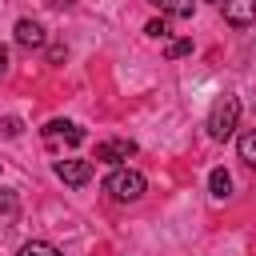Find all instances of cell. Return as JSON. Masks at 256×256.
<instances>
[{
    "instance_id": "obj_3",
    "label": "cell",
    "mask_w": 256,
    "mask_h": 256,
    "mask_svg": "<svg viewBox=\"0 0 256 256\" xmlns=\"http://www.w3.org/2000/svg\"><path fill=\"white\" fill-rule=\"evenodd\" d=\"M52 172L68 184V188H84L88 180H92V172H96V164L92 160H80V156H72V160H56L52 164Z\"/></svg>"
},
{
    "instance_id": "obj_17",
    "label": "cell",
    "mask_w": 256,
    "mask_h": 256,
    "mask_svg": "<svg viewBox=\"0 0 256 256\" xmlns=\"http://www.w3.org/2000/svg\"><path fill=\"white\" fill-rule=\"evenodd\" d=\"M4 72H8V48L0 44V76H4Z\"/></svg>"
},
{
    "instance_id": "obj_14",
    "label": "cell",
    "mask_w": 256,
    "mask_h": 256,
    "mask_svg": "<svg viewBox=\"0 0 256 256\" xmlns=\"http://www.w3.org/2000/svg\"><path fill=\"white\" fill-rule=\"evenodd\" d=\"M188 52H192V40H168V48H164L168 60H180V56H188Z\"/></svg>"
},
{
    "instance_id": "obj_15",
    "label": "cell",
    "mask_w": 256,
    "mask_h": 256,
    "mask_svg": "<svg viewBox=\"0 0 256 256\" xmlns=\"http://www.w3.org/2000/svg\"><path fill=\"white\" fill-rule=\"evenodd\" d=\"M20 128H24V124H20L16 116H0V132H4V136H20Z\"/></svg>"
},
{
    "instance_id": "obj_6",
    "label": "cell",
    "mask_w": 256,
    "mask_h": 256,
    "mask_svg": "<svg viewBox=\"0 0 256 256\" xmlns=\"http://www.w3.org/2000/svg\"><path fill=\"white\" fill-rule=\"evenodd\" d=\"M128 156H136V140H104V144H96V160L100 164H124Z\"/></svg>"
},
{
    "instance_id": "obj_2",
    "label": "cell",
    "mask_w": 256,
    "mask_h": 256,
    "mask_svg": "<svg viewBox=\"0 0 256 256\" xmlns=\"http://www.w3.org/2000/svg\"><path fill=\"white\" fill-rule=\"evenodd\" d=\"M236 124H240V100L236 96H220L216 104H212V112H208V136L212 140H228L232 132H236Z\"/></svg>"
},
{
    "instance_id": "obj_10",
    "label": "cell",
    "mask_w": 256,
    "mask_h": 256,
    "mask_svg": "<svg viewBox=\"0 0 256 256\" xmlns=\"http://www.w3.org/2000/svg\"><path fill=\"white\" fill-rule=\"evenodd\" d=\"M16 256H64V252H60L56 244H48V240H28Z\"/></svg>"
},
{
    "instance_id": "obj_16",
    "label": "cell",
    "mask_w": 256,
    "mask_h": 256,
    "mask_svg": "<svg viewBox=\"0 0 256 256\" xmlns=\"http://www.w3.org/2000/svg\"><path fill=\"white\" fill-rule=\"evenodd\" d=\"M44 4H48V8H72L76 0H44Z\"/></svg>"
},
{
    "instance_id": "obj_13",
    "label": "cell",
    "mask_w": 256,
    "mask_h": 256,
    "mask_svg": "<svg viewBox=\"0 0 256 256\" xmlns=\"http://www.w3.org/2000/svg\"><path fill=\"white\" fill-rule=\"evenodd\" d=\"M144 32H148L152 40H168V32H172V28H168V20H164V16H156V20H148V24H144Z\"/></svg>"
},
{
    "instance_id": "obj_5",
    "label": "cell",
    "mask_w": 256,
    "mask_h": 256,
    "mask_svg": "<svg viewBox=\"0 0 256 256\" xmlns=\"http://www.w3.org/2000/svg\"><path fill=\"white\" fill-rule=\"evenodd\" d=\"M220 12L232 28H248L256 20V0H220Z\"/></svg>"
},
{
    "instance_id": "obj_4",
    "label": "cell",
    "mask_w": 256,
    "mask_h": 256,
    "mask_svg": "<svg viewBox=\"0 0 256 256\" xmlns=\"http://www.w3.org/2000/svg\"><path fill=\"white\" fill-rule=\"evenodd\" d=\"M84 140H88V132H84L80 124H72V120H48V124H44V144H52V148H56V144H72V148H76V144H84Z\"/></svg>"
},
{
    "instance_id": "obj_1",
    "label": "cell",
    "mask_w": 256,
    "mask_h": 256,
    "mask_svg": "<svg viewBox=\"0 0 256 256\" xmlns=\"http://www.w3.org/2000/svg\"><path fill=\"white\" fill-rule=\"evenodd\" d=\"M104 192H108L116 204H136V200L148 192V180H144L136 168H112L108 180H104Z\"/></svg>"
},
{
    "instance_id": "obj_9",
    "label": "cell",
    "mask_w": 256,
    "mask_h": 256,
    "mask_svg": "<svg viewBox=\"0 0 256 256\" xmlns=\"http://www.w3.org/2000/svg\"><path fill=\"white\" fill-rule=\"evenodd\" d=\"M208 188H212L216 200H228V196H232V176H228L224 168H212V172H208Z\"/></svg>"
},
{
    "instance_id": "obj_7",
    "label": "cell",
    "mask_w": 256,
    "mask_h": 256,
    "mask_svg": "<svg viewBox=\"0 0 256 256\" xmlns=\"http://www.w3.org/2000/svg\"><path fill=\"white\" fill-rule=\"evenodd\" d=\"M44 40H48V32L40 20H16V44L20 48H44Z\"/></svg>"
},
{
    "instance_id": "obj_8",
    "label": "cell",
    "mask_w": 256,
    "mask_h": 256,
    "mask_svg": "<svg viewBox=\"0 0 256 256\" xmlns=\"http://www.w3.org/2000/svg\"><path fill=\"white\" fill-rule=\"evenodd\" d=\"M152 8H160L164 16H176V20H188L192 16V8H196V0H148Z\"/></svg>"
},
{
    "instance_id": "obj_12",
    "label": "cell",
    "mask_w": 256,
    "mask_h": 256,
    "mask_svg": "<svg viewBox=\"0 0 256 256\" xmlns=\"http://www.w3.org/2000/svg\"><path fill=\"white\" fill-rule=\"evenodd\" d=\"M16 212H20V200H16V192H12V188H0V216H8V220H12Z\"/></svg>"
},
{
    "instance_id": "obj_11",
    "label": "cell",
    "mask_w": 256,
    "mask_h": 256,
    "mask_svg": "<svg viewBox=\"0 0 256 256\" xmlns=\"http://www.w3.org/2000/svg\"><path fill=\"white\" fill-rule=\"evenodd\" d=\"M236 152H240V160L256 164V128H252V132H244V136L236 140Z\"/></svg>"
}]
</instances>
